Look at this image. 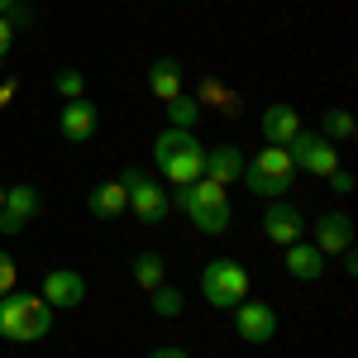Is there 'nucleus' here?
Listing matches in <instances>:
<instances>
[{
  "label": "nucleus",
  "mask_w": 358,
  "mask_h": 358,
  "mask_svg": "<svg viewBox=\"0 0 358 358\" xmlns=\"http://www.w3.org/2000/svg\"><path fill=\"white\" fill-rule=\"evenodd\" d=\"M129 273H134V282L143 292H153V287H163V258H158L153 248H143L134 263H129Z\"/></svg>",
  "instance_id": "obj_23"
},
{
  "label": "nucleus",
  "mask_w": 358,
  "mask_h": 358,
  "mask_svg": "<svg viewBox=\"0 0 358 358\" xmlns=\"http://www.w3.org/2000/svg\"><path fill=\"white\" fill-rule=\"evenodd\" d=\"M38 215V192L34 187H5L0 201V234H24V224Z\"/></svg>",
  "instance_id": "obj_7"
},
{
  "label": "nucleus",
  "mask_w": 358,
  "mask_h": 358,
  "mask_svg": "<svg viewBox=\"0 0 358 358\" xmlns=\"http://www.w3.org/2000/svg\"><path fill=\"white\" fill-rule=\"evenodd\" d=\"M320 134L330 138V143H354L358 124H354V115H349V110H325V120H320Z\"/></svg>",
  "instance_id": "obj_24"
},
{
  "label": "nucleus",
  "mask_w": 358,
  "mask_h": 358,
  "mask_svg": "<svg viewBox=\"0 0 358 358\" xmlns=\"http://www.w3.org/2000/svg\"><path fill=\"white\" fill-rule=\"evenodd\" d=\"M196 106H201V110H206V106H215L220 115H239V96H229L215 77H206V82H201V91H196Z\"/></svg>",
  "instance_id": "obj_20"
},
{
  "label": "nucleus",
  "mask_w": 358,
  "mask_h": 358,
  "mask_svg": "<svg viewBox=\"0 0 358 358\" xmlns=\"http://www.w3.org/2000/svg\"><path fill=\"white\" fill-rule=\"evenodd\" d=\"M354 187H358V182H354V172H344V167H334V172H330V192L349 196V192H354Z\"/></svg>",
  "instance_id": "obj_29"
},
{
  "label": "nucleus",
  "mask_w": 358,
  "mask_h": 358,
  "mask_svg": "<svg viewBox=\"0 0 358 358\" xmlns=\"http://www.w3.org/2000/svg\"><path fill=\"white\" fill-rule=\"evenodd\" d=\"M38 296L53 306V310H77V306L86 301V277L72 273V268H53V273H43Z\"/></svg>",
  "instance_id": "obj_6"
},
{
  "label": "nucleus",
  "mask_w": 358,
  "mask_h": 358,
  "mask_svg": "<svg viewBox=\"0 0 358 358\" xmlns=\"http://www.w3.org/2000/svg\"><path fill=\"white\" fill-rule=\"evenodd\" d=\"M53 91L62 96V101H82L86 96V77L77 72V67H62V72L53 77Z\"/></svg>",
  "instance_id": "obj_25"
},
{
  "label": "nucleus",
  "mask_w": 358,
  "mask_h": 358,
  "mask_svg": "<svg viewBox=\"0 0 358 358\" xmlns=\"http://www.w3.org/2000/svg\"><path fill=\"white\" fill-rule=\"evenodd\" d=\"M15 282H20L15 258H10V253H0V296H5V292H15Z\"/></svg>",
  "instance_id": "obj_27"
},
{
  "label": "nucleus",
  "mask_w": 358,
  "mask_h": 358,
  "mask_svg": "<svg viewBox=\"0 0 358 358\" xmlns=\"http://www.w3.org/2000/svg\"><path fill=\"white\" fill-rule=\"evenodd\" d=\"M10 43H15V24H10V20L0 15V57L10 53Z\"/></svg>",
  "instance_id": "obj_30"
},
{
  "label": "nucleus",
  "mask_w": 358,
  "mask_h": 358,
  "mask_svg": "<svg viewBox=\"0 0 358 358\" xmlns=\"http://www.w3.org/2000/svg\"><path fill=\"white\" fill-rule=\"evenodd\" d=\"M201 177H206V182H220V187L239 182V177H244V153H239V148H229V143L206 148V172H201Z\"/></svg>",
  "instance_id": "obj_12"
},
{
  "label": "nucleus",
  "mask_w": 358,
  "mask_h": 358,
  "mask_svg": "<svg viewBox=\"0 0 358 358\" xmlns=\"http://www.w3.org/2000/svg\"><path fill=\"white\" fill-rule=\"evenodd\" d=\"M315 248H320L325 258H339L344 248H354V215L325 210V215L315 220Z\"/></svg>",
  "instance_id": "obj_8"
},
{
  "label": "nucleus",
  "mask_w": 358,
  "mask_h": 358,
  "mask_svg": "<svg viewBox=\"0 0 358 358\" xmlns=\"http://www.w3.org/2000/svg\"><path fill=\"white\" fill-rule=\"evenodd\" d=\"M244 167L263 172V177H296V167H292V158H287V148H282V143L258 148V153H253V163H244Z\"/></svg>",
  "instance_id": "obj_18"
},
{
  "label": "nucleus",
  "mask_w": 358,
  "mask_h": 358,
  "mask_svg": "<svg viewBox=\"0 0 358 358\" xmlns=\"http://www.w3.org/2000/svg\"><path fill=\"white\" fill-rule=\"evenodd\" d=\"M0 201H5V187H0Z\"/></svg>",
  "instance_id": "obj_33"
},
{
  "label": "nucleus",
  "mask_w": 358,
  "mask_h": 358,
  "mask_svg": "<svg viewBox=\"0 0 358 358\" xmlns=\"http://www.w3.org/2000/svg\"><path fill=\"white\" fill-rule=\"evenodd\" d=\"M148 358H192L187 349H177V344H163V349H153Z\"/></svg>",
  "instance_id": "obj_31"
},
{
  "label": "nucleus",
  "mask_w": 358,
  "mask_h": 358,
  "mask_svg": "<svg viewBox=\"0 0 358 358\" xmlns=\"http://www.w3.org/2000/svg\"><path fill=\"white\" fill-rule=\"evenodd\" d=\"M287 158H292V167H296V172H310V177H330L334 167H339L334 143H330L325 134H310V129L292 134V143H287Z\"/></svg>",
  "instance_id": "obj_5"
},
{
  "label": "nucleus",
  "mask_w": 358,
  "mask_h": 358,
  "mask_svg": "<svg viewBox=\"0 0 358 358\" xmlns=\"http://www.w3.org/2000/svg\"><path fill=\"white\" fill-rule=\"evenodd\" d=\"M301 229H306V220H301V210L296 206H287V201H273L268 210H263V234L273 239V244H296L301 239Z\"/></svg>",
  "instance_id": "obj_11"
},
{
  "label": "nucleus",
  "mask_w": 358,
  "mask_h": 358,
  "mask_svg": "<svg viewBox=\"0 0 358 358\" xmlns=\"http://www.w3.org/2000/svg\"><path fill=\"white\" fill-rule=\"evenodd\" d=\"M10 96H15V82H5V86H0V106H10Z\"/></svg>",
  "instance_id": "obj_32"
},
{
  "label": "nucleus",
  "mask_w": 358,
  "mask_h": 358,
  "mask_svg": "<svg viewBox=\"0 0 358 358\" xmlns=\"http://www.w3.org/2000/svg\"><path fill=\"white\" fill-rule=\"evenodd\" d=\"M282 263H287V273L296 277V282H315V277L325 273V253L315 244H301V239L287 244V258H282Z\"/></svg>",
  "instance_id": "obj_15"
},
{
  "label": "nucleus",
  "mask_w": 358,
  "mask_h": 358,
  "mask_svg": "<svg viewBox=\"0 0 358 358\" xmlns=\"http://www.w3.org/2000/svg\"><path fill=\"white\" fill-rule=\"evenodd\" d=\"M258 124H263V138L268 143H282V148L292 143V134H301V115L292 110V106H268Z\"/></svg>",
  "instance_id": "obj_16"
},
{
  "label": "nucleus",
  "mask_w": 358,
  "mask_h": 358,
  "mask_svg": "<svg viewBox=\"0 0 358 358\" xmlns=\"http://www.w3.org/2000/svg\"><path fill=\"white\" fill-rule=\"evenodd\" d=\"M0 15H5L10 24H29V10H24V0H0Z\"/></svg>",
  "instance_id": "obj_28"
},
{
  "label": "nucleus",
  "mask_w": 358,
  "mask_h": 358,
  "mask_svg": "<svg viewBox=\"0 0 358 358\" xmlns=\"http://www.w3.org/2000/svg\"><path fill=\"white\" fill-rule=\"evenodd\" d=\"M86 210L91 215H101V220H115V215H124L129 210V187L115 177V182H101L96 192L86 196Z\"/></svg>",
  "instance_id": "obj_13"
},
{
  "label": "nucleus",
  "mask_w": 358,
  "mask_h": 358,
  "mask_svg": "<svg viewBox=\"0 0 358 358\" xmlns=\"http://www.w3.org/2000/svg\"><path fill=\"white\" fill-rule=\"evenodd\" d=\"M153 310H158V315H182V292H177V287H153Z\"/></svg>",
  "instance_id": "obj_26"
},
{
  "label": "nucleus",
  "mask_w": 358,
  "mask_h": 358,
  "mask_svg": "<svg viewBox=\"0 0 358 358\" xmlns=\"http://www.w3.org/2000/svg\"><path fill=\"white\" fill-rule=\"evenodd\" d=\"M57 129H62L67 143H86V138H96V129H101V110H96L86 96L82 101H67L62 115H57Z\"/></svg>",
  "instance_id": "obj_9"
},
{
  "label": "nucleus",
  "mask_w": 358,
  "mask_h": 358,
  "mask_svg": "<svg viewBox=\"0 0 358 358\" xmlns=\"http://www.w3.org/2000/svg\"><path fill=\"white\" fill-rule=\"evenodd\" d=\"M201 296L215 310H234L239 301H248V268L239 258H215L201 268Z\"/></svg>",
  "instance_id": "obj_3"
},
{
  "label": "nucleus",
  "mask_w": 358,
  "mask_h": 358,
  "mask_svg": "<svg viewBox=\"0 0 358 358\" xmlns=\"http://www.w3.org/2000/svg\"><path fill=\"white\" fill-rule=\"evenodd\" d=\"M201 115H206V110L196 106V96H187V91L167 101V124H172V129H196V124H201Z\"/></svg>",
  "instance_id": "obj_21"
},
{
  "label": "nucleus",
  "mask_w": 358,
  "mask_h": 358,
  "mask_svg": "<svg viewBox=\"0 0 358 358\" xmlns=\"http://www.w3.org/2000/svg\"><path fill=\"white\" fill-rule=\"evenodd\" d=\"M153 163H158V172H163L167 182H177V187L201 182V172H206V143H201L192 129H172V124H167L163 134L153 138Z\"/></svg>",
  "instance_id": "obj_1"
},
{
  "label": "nucleus",
  "mask_w": 358,
  "mask_h": 358,
  "mask_svg": "<svg viewBox=\"0 0 358 358\" xmlns=\"http://www.w3.org/2000/svg\"><path fill=\"white\" fill-rule=\"evenodd\" d=\"M120 182L129 187V210H134L143 224H163L167 215H172V192H167L163 182L143 177L138 167H124V172H120Z\"/></svg>",
  "instance_id": "obj_4"
},
{
  "label": "nucleus",
  "mask_w": 358,
  "mask_h": 358,
  "mask_svg": "<svg viewBox=\"0 0 358 358\" xmlns=\"http://www.w3.org/2000/svg\"><path fill=\"white\" fill-rule=\"evenodd\" d=\"M177 206L187 210V220L201 229V234H224L229 220H234V210H229V196H224L220 182H187V187H177Z\"/></svg>",
  "instance_id": "obj_2"
},
{
  "label": "nucleus",
  "mask_w": 358,
  "mask_h": 358,
  "mask_svg": "<svg viewBox=\"0 0 358 358\" xmlns=\"http://www.w3.org/2000/svg\"><path fill=\"white\" fill-rule=\"evenodd\" d=\"M182 82H187V77H182V62H177V57H158V62L148 67V91H153L163 106L172 96H182Z\"/></svg>",
  "instance_id": "obj_17"
},
{
  "label": "nucleus",
  "mask_w": 358,
  "mask_h": 358,
  "mask_svg": "<svg viewBox=\"0 0 358 358\" xmlns=\"http://www.w3.org/2000/svg\"><path fill=\"white\" fill-rule=\"evenodd\" d=\"M0 339L29 344V310H24V296H15V292L0 296Z\"/></svg>",
  "instance_id": "obj_14"
},
{
  "label": "nucleus",
  "mask_w": 358,
  "mask_h": 358,
  "mask_svg": "<svg viewBox=\"0 0 358 358\" xmlns=\"http://www.w3.org/2000/svg\"><path fill=\"white\" fill-rule=\"evenodd\" d=\"M244 187L253 196H263V201H282V196L292 192V177H263V172L244 167Z\"/></svg>",
  "instance_id": "obj_22"
},
{
  "label": "nucleus",
  "mask_w": 358,
  "mask_h": 358,
  "mask_svg": "<svg viewBox=\"0 0 358 358\" xmlns=\"http://www.w3.org/2000/svg\"><path fill=\"white\" fill-rule=\"evenodd\" d=\"M234 325H239V334L248 344H268L277 334V310L263 301H239L234 306Z\"/></svg>",
  "instance_id": "obj_10"
},
{
  "label": "nucleus",
  "mask_w": 358,
  "mask_h": 358,
  "mask_svg": "<svg viewBox=\"0 0 358 358\" xmlns=\"http://www.w3.org/2000/svg\"><path fill=\"white\" fill-rule=\"evenodd\" d=\"M24 310H29V344H38L43 334L53 330V306L43 301L38 292H24Z\"/></svg>",
  "instance_id": "obj_19"
}]
</instances>
